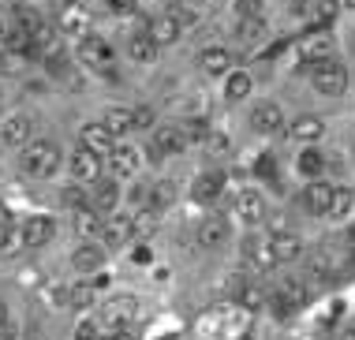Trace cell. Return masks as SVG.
Listing matches in <instances>:
<instances>
[{
  "label": "cell",
  "mask_w": 355,
  "mask_h": 340,
  "mask_svg": "<svg viewBox=\"0 0 355 340\" xmlns=\"http://www.w3.org/2000/svg\"><path fill=\"white\" fill-rule=\"evenodd\" d=\"M8 318H12V314H8V303H4V299H0V325H4Z\"/></svg>",
  "instance_id": "50"
},
{
  "label": "cell",
  "mask_w": 355,
  "mask_h": 340,
  "mask_svg": "<svg viewBox=\"0 0 355 340\" xmlns=\"http://www.w3.org/2000/svg\"><path fill=\"white\" fill-rule=\"evenodd\" d=\"M101 124L109 128L112 139H128V135H135V120H131V105H109V109L101 112Z\"/></svg>",
  "instance_id": "29"
},
{
  "label": "cell",
  "mask_w": 355,
  "mask_h": 340,
  "mask_svg": "<svg viewBox=\"0 0 355 340\" xmlns=\"http://www.w3.org/2000/svg\"><path fill=\"white\" fill-rule=\"evenodd\" d=\"M123 53H128V60L131 64H139V67H153L161 60V45L153 42V37L146 34V31H135L128 37V49H123Z\"/></svg>",
  "instance_id": "23"
},
{
  "label": "cell",
  "mask_w": 355,
  "mask_h": 340,
  "mask_svg": "<svg viewBox=\"0 0 355 340\" xmlns=\"http://www.w3.org/2000/svg\"><path fill=\"white\" fill-rule=\"evenodd\" d=\"M60 202H64L68 210H79V206H86V187H79V183H71V187H64Z\"/></svg>",
  "instance_id": "43"
},
{
  "label": "cell",
  "mask_w": 355,
  "mask_h": 340,
  "mask_svg": "<svg viewBox=\"0 0 355 340\" xmlns=\"http://www.w3.org/2000/svg\"><path fill=\"white\" fill-rule=\"evenodd\" d=\"M139 318V307L135 299H109V303L101 307V333H131V322Z\"/></svg>",
  "instance_id": "15"
},
{
  "label": "cell",
  "mask_w": 355,
  "mask_h": 340,
  "mask_svg": "<svg viewBox=\"0 0 355 340\" xmlns=\"http://www.w3.org/2000/svg\"><path fill=\"white\" fill-rule=\"evenodd\" d=\"M101 340H135V337H131V333H105Z\"/></svg>",
  "instance_id": "49"
},
{
  "label": "cell",
  "mask_w": 355,
  "mask_h": 340,
  "mask_svg": "<svg viewBox=\"0 0 355 340\" xmlns=\"http://www.w3.org/2000/svg\"><path fill=\"white\" fill-rule=\"evenodd\" d=\"M116 49H112V42H105V37L94 31V34H86L75 42V64L86 67V71H94V75H112L116 71Z\"/></svg>",
  "instance_id": "4"
},
{
  "label": "cell",
  "mask_w": 355,
  "mask_h": 340,
  "mask_svg": "<svg viewBox=\"0 0 355 340\" xmlns=\"http://www.w3.org/2000/svg\"><path fill=\"white\" fill-rule=\"evenodd\" d=\"M139 236V217L135 213H109V217L101 221V236H98V243L105 250H120V247H128L131 239Z\"/></svg>",
  "instance_id": "10"
},
{
  "label": "cell",
  "mask_w": 355,
  "mask_h": 340,
  "mask_svg": "<svg viewBox=\"0 0 355 340\" xmlns=\"http://www.w3.org/2000/svg\"><path fill=\"white\" fill-rule=\"evenodd\" d=\"M176 194H180V187L172 180H153L146 187V198H142V210L157 217V213H165V210L176 206Z\"/></svg>",
  "instance_id": "25"
},
{
  "label": "cell",
  "mask_w": 355,
  "mask_h": 340,
  "mask_svg": "<svg viewBox=\"0 0 355 340\" xmlns=\"http://www.w3.org/2000/svg\"><path fill=\"white\" fill-rule=\"evenodd\" d=\"M34 139V112L26 109H12L0 116V146L4 150H19Z\"/></svg>",
  "instance_id": "11"
},
{
  "label": "cell",
  "mask_w": 355,
  "mask_h": 340,
  "mask_svg": "<svg viewBox=\"0 0 355 340\" xmlns=\"http://www.w3.org/2000/svg\"><path fill=\"white\" fill-rule=\"evenodd\" d=\"M105 258H109V250H105L98 239H79L71 250V269L79 277H98L105 269Z\"/></svg>",
  "instance_id": "17"
},
{
  "label": "cell",
  "mask_w": 355,
  "mask_h": 340,
  "mask_svg": "<svg viewBox=\"0 0 355 340\" xmlns=\"http://www.w3.org/2000/svg\"><path fill=\"white\" fill-rule=\"evenodd\" d=\"M165 4H172V8H202L206 0H165Z\"/></svg>",
  "instance_id": "47"
},
{
  "label": "cell",
  "mask_w": 355,
  "mask_h": 340,
  "mask_svg": "<svg viewBox=\"0 0 355 340\" xmlns=\"http://www.w3.org/2000/svg\"><path fill=\"white\" fill-rule=\"evenodd\" d=\"M270 0H232V15L236 19H251V15H266Z\"/></svg>",
  "instance_id": "38"
},
{
  "label": "cell",
  "mask_w": 355,
  "mask_h": 340,
  "mask_svg": "<svg viewBox=\"0 0 355 340\" xmlns=\"http://www.w3.org/2000/svg\"><path fill=\"white\" fill-rule=\"evenodd\" d=\"M228 217H220V213H214V217H206L202 225L195 228V243L202 250H217V247H225L228 243Z\"/></svg>",
  "instance_id": "24"
},
{
  "label": "cell",
  "mask_w": 355,
  "mask_h": 340,
  "mask_svg": "<svg viewBox=\"0 0 355 340\" xmlns=\"http://www.w3.org/2000/svg\"><path fill=\"white\" fill-rule=\"evenodd\" d=\"M340 8L344 12H355V0H340Z\"/></svg>",
  "instance_id": "52"
},
{
  "label": "cell",
  "mask_w": 355,
  "mask_h": 340,
  "mask_svg": "<svg viewBox=\"0 0 355 340\" xmlns=\"http://www.w3.org/2000/svg\"><path fill=\"white\" fill-rule=\"evenodd\" d=\"M232 37L243 49H254V45H262L266 37H270V23H266V15H251V19H236V26H232Z\"/></svg>",
  "instance_id": "26"
},
{
  "label": "cell",
  "mask_w": 355,
  "mask_h": 340,
  "mask_svg": "<svg viewBox=\"0 0 355 340\" xmlns=\"http://www.w3.org/2000/svg\"><path fill=\"white\" fill-rule=\"evenodd\" d=\"M53 26L60 31V37H71V42H79V37L94 34V26H98V15L90 12V4H83V0H64L60 12H56Z\"/></svg>",
  "instance_id": "6"
},
{
  "label": "cell",
  "mask_w": 355,
  "mask_h": 340,
  "mask_svg": "<svg viewBox=\"0 0 355 340\" xmlns=\"http://www.w3.org/2000/svg\"><path fill=\"white\" fill-rule=\"evenodd\" d=\"M101 325H98V318H83L79 325H75V337L71 340H101Z\"/></svg>",
  "instance_id": "41"
},
{
  "label": "cell",
  "mask_w": 355,
  "mask_h": 340,
  "mask_svg": "<svg viewBox=\"0 0 355 340\" xmlns=\"http://www.w3.org/2000/svg\"><path fill=\"white\" fill-rule=\"evenodd\" d=\"M195 23H198V8H172V4H165L157 15H150L146 23H142V31L165 49V45H176L187 31H195Z\"/></svg>",
  "instance_id": "2"
},
{
  "label": "cell",
  "mask_w": 355,
  "mask_h": 340,
  "mask_svg": "<svg viewBox=\"0 0 355 340\" xmlns=\"http://www.w3.org/2000/svg\"><path fill=\"white\" fill-rule=\"evenodd\" d=\"M112 135H109V128H105L101 120H86L83 128H79V146H86L90 153H98V158H105V153L112 150Z\"/></svg>",
  "instance_id": "27"
},
{
  "label": "cell",
  "mask_w": 355,
  "mask_h": 340,
  "mask_svg": "<svg viewBox=\"0 0 355 340\" xmlns=\"http://www.w3.org/2000/svg\"><path fill=\"white\" fill-rule=\"evenodd\" d=\"M101 8L112 19H131V15L139 12V0H101Z\"/></svg>",
  "instance_id": "39"
},
{
  "label": "cell",
  "mask_w": 355,
  "mask_h": 340,
  "mask_svg": "<svg viewBox=\"0 0 355 340\" xmlns=\"http://www.w3.org/2000/svg\"><path fill=\"white\" fill-rule=\"evenodd\" d=\"M239 299H243L247 307H258V303H262V291H254V288H243V291H239Z\"/></svg>",
  "instance_id": "45"
},
{
  "label": "cell",
  "mask_w": 355,
  "mask_h": 340,
  "mask_svg": "<svg viewBox=\"0 0 355 340\" xmlns=\"http://www.w3.org/2000/svg\"><path fill=\"white\" fill-rule=\"evenodd\" d=\"M247 124H251L254 135H266V139H273V135L284 131L288 116L281 109V101H273V97H266V101H254L251 112H247Z\"/></svg>",
  "instance_id": "13"
},
{
  "label": "cell",
  "mask_w": 355,
  "mask_h": 340,
  "mask_svg": "<svg viewBox=\"0 0 355 340\" xmlns=\"http://www.w3.org/2000/svg\"><path fill=\"white\" fill-rule=\"evenodd\" d=\"M0 109H4V86H0Z\"/></svg>",
  "instance_id": "54"
},
{
  "label": "cell",
  "mask_w": 355,
  "mask_h": 340,
  "mask_svg": "<svg viewBox=\"0 0 355 340\" xmlns=\"http://www.w3.org/2000/svg\"><path fill=\"white\" fill-rule=\"evenodd\" d=\"M12 236H15V217H12V210L0 202V247H8Z\"/></svg>",
  "instance_id": "42"
},
{
  "label": "cell",
  "mask_w": 355,
  "mask_h": 340,
  "mask_svg": "<svg viewBox=\"0 0 355 340\" xmlns=\"http://www.w3.org/2000/svg\"><path fill=\"white\" fill-rule=\"evenodd\" d=\"M195 67L206 75V79H225V75L236 67V53H232L228 45L209 42V45H202V49L195 53Z\"/></svg>",
  "instance_id": "14"
},
{
  "label": "cell",
  "mask_w": 355,
  "mask_h": 340,
  "mask_svg": "<svg viewBox=\"0 0 355 340\" xmlns=\"http://www.w3.org/2000/svg\"><path fill=\"white\" fill-rule=\"evenodd\" d=\"M139 262H142V266L150 262V250H146V247H135V266H139Z\"/></svg>",
  "instance_id": "48"
},
{
  "label": "cell",
  "mask_w": 355,
  "mask_h": 340,
  "mask_svg": "<svg viewBox=\"0 0 355 340\" xmlns=\"http://www.w3.org/2000/svg\"><path fill=\"white\" fill-rule=\"evenodd\" d=\"M101 213L98 210H90V206H79V210H71V232L79 239H98L101 236Z\"/></svg>",
  "instance_id": "30"
},
{
  "label": "cell",
  "mask_w": 355,
  "mask_h": 340,
  "mask_svg": "<svg viewBox=\"0 0 355 340\" xmlns=\"http://www.w3.org/2000/svg\"><path fill=\"white\" fill-rule=\"evenodd\" d=\"M206 4H228V0H206Z\"/></svg>",
  "instance_id": "55"
},
{
  "label": "cell",
  "mask_w": 355,
  "mask_h": 340,
  "mask_svg": "<svg viewBox=\"0 0 355 340\" xmlns=\"http://www.w3.org/2000/svg\"><path fill=\"white\" fill-rule=\"evenodd\" d=\"M348 243H352V247H355V225H352V232H348Z\"/></svg>",
  "instance_id": "53"
},
{
  "label": "cell",
  "mask_w": 355,
  "mask_h": 340,
  "mask_svg": "<svg viewBox=\"0 0 355 340\" xmlns=\"http://www.w3.org/2000/svg\"><path fill=\"white\" fill-rule=\"evenodd\" d=\"M198 146H206L209 158H228V153H232V139H228V135H220V131H214V128H209V135Z\"/></svg>",
  "instance_id": "37"
},
{
  "label": "cell",
  "mask_w": 355,
  "mask_h": 340,
  "mask_svg": "<svg viewBox=\"0 0 355 340\" xmlns=\"http://www.w3.org/2000/svg\"><path fill=\"white\" fill-rule=\"evenodd\" d=\"M352 210H355V191L352 187H333V202H329V213H325V217L344 221Z\"/></svg>",
  "instance_id": "36"
},
{
  "label": "cell",
  "mask_w": 355,
  "mask_h": 340,
  "mask_svg": "<svg viewBox=\"0 0 355 340\" xmlns=\"http://www.w3.org/2000/svg\"><path fill=\"white\" fill-rule=\"evenodd\" d=\"M105 172H109L116 183L139 180V172H142V150H139L135 142H128V139H116V142H112V150L105 153Z\"/></svg>",
  "instance_id": "7"
},
{
  "label": "cell",
  "mask_w": 355,
  "mask_h": 340,
  "mask_svg": "<svg viewBox=\"0 0 355 340\" xmlns=\"http://www.w3.org/2000/svg\"><path fill=\"white\" fill-rule=\"evenodd\" d=\"M56 303L86 310L94 303V284H86V280H79V284H60V288H56Z\"/></svg>",
  "instance_id": "33"
},
{
  "label": "cell",
  "mask_w": 355,
  "mask_h": 340,
  "mask_svg": "<svg viewBox=\"0 0 355 340\" xmlns=\"http://www.w3.org/2000/svg\"><path fill=\"white\" fill-rule=\"evenodd\" d=\"M53 239H56V217H49V213H31L15 225V243L26 250H42Z\"/></svg>",
  "instance_id": "9"
},
{
  "label": "cell",
  "mask_w": 355,
  "mask_h": 340,
  "mask_svg": "<svg viewBox=\"0 0 355 340\" xmlns=\"http://www.w3.org/2000/svg\"><path fill=\"white\" fill-rule=\"evenodd\" d=\"M120 198H123V183H116L112 176H101V180L90 187V194H86V206L98 210L101 217H109V213L120 210Z\"/></svg>",
  "instance_id": "19"
},
{
  "label": "cell",
  "mask_w": 355,
  "mask_h": 340,
  "mask_svg": "<svg viewBox=\"0 0 355 340\" xmlns=\"http://www.w3.org/2000/svg\"><path fill=\"white\" fill-rule=\"evenodd\" d=\"M295 56H300V71L306 75L314 64L322 60H333L337 56V34L329 31V26H306L300 34V42H295Z\"/></svg>",
  "instance_id": "3"
},
{
  "label": "cell",
  "mask_w": 355,
  "mask_h": 340,
  "mask_svg": "<svg viewBox=\"0 0 355 340\" xmlns=\"http://www.w3.org/2000/svg\"><path fill=\"white\" fill-rule=\"evenodd\" d=\"M251 94H254V75L243 71V67H232V71L220 79V97H225V105H239Z\"/></svg>",
  "instance_id": "22"
},
{
  "label": "cell",
  "mask_w": 355,
  "mask_h": 340,
  "mask_svg": "<svg viewBox=\"0 0 355 340\" xmlns=\"http://www.w3.org/2000/svg\"><path fill=\"white\" fill-rule=\"evenodd\" d=\"M4 37H8V23L0 19V45H4Z\"/></svg>",
  "instance_id": "51"
},
{
  "label": "cell",
  "mask_w": 355,
  "mask_h": 340,
  "mask_svg": "<svg viewBox=\"0 0 355 340\" xmlns=\"http://www.w3.org/2000/svg\"><path fill=\"white\" fill-rule=\"evenodd\" d=\"M266 239H270V250H273L277 266H288V262H295L303 255V239L295 236V232H273V236H266Z\"/></svg>",
  "instance_id": "28"
},
{
  "label": "cell",
  "mask_w": 355,
  "mask_h": 340,
  "mask_svg": "<svg viewBox=\"0 0 355 340\" xmlns=\"http://www.w3.org/2000/svg\"><path fill=\"white\" fill-rule=\"evenodd\" d=\"M243 258L251 262L254 269H273L277 262H273V250H270V239L266 236H251L243 243Z\"/></svg>",
  "instance_id": "34"
},
{
  "label": "cell",
  "mask_w": 355,
  "mask_h": 340,
  "mask_svg": "<svg viewBox=\"0 0 355 340\" xmlns=\"http://www.w3.org/2000/svg\"><path fill=\"white\" fill-rule=\"evenodd\" d=\"M333 202V183L329 180H306V187L300 191V206L311 217H325Z\"/></svg>",
  "instance_id": "21"
},
{
  "label": "cell",
  "mask_w": 355,
  "mask_h": 340,
  "mask_svg": "<svg viewBox=\"0 0 355 340\" xmlns=\"http://www.w3.org/2000/svg\"><path fill=\"white\" fill-rule=\"evenodd\" d=\"M325 153L318 150V146H303L300 158H295V172H300L303 180H322L325 176Z\"/></svg>",
  "instance_id": "31"
},
{
  "label": "cell",
  "mask_w": 355,
  "mask_h": 340,
  "mask_svg": "<svg viewBox=\"0 0 355 340\" xmlns=\"http://www.w3.org/2000/svg\"><path fill=\"white\" fill-rule=\"evenodd\" d=\"M303 303H306V288L300 280H284V284L273 291V307L281 310V314H292V310H300Z\"/></svg>",
  "instance_id": "32"
},
{
  "label": "cell",
  "mask_w": 355,
  "mask_h": 340,
  "mask_svg": "<svg viewBox=\"0 0 355 340\" xmlns=\"http://www.w3.org/2000/svg\"><path fill=\"white\" fill-rule=\"evenodd\" d=\"M254 172H258L262 180H277V161L270 158V153H262V158L254 161Z\"/></svg>",
  "instance_id": "44"
},
{
  "label": "cell",
  "mask_w": 355,
  "mask_h": 340,
  "mask_svg": "<svg viewBox=\"0 0 355 340\" xmlns=\"http://www.w3.org/2000/svg\"><path fill=\"white\" fill-rule=\"evenodd\" d=\"M228 187V176L220 169H206V172H198L195 180H191V198L198 202V206H214V202L225 194Z\"/></svg>",
  "instance_id": "20"
},
{
  "label": "cell",
  "mask_w": 355,
  "mask_h": 340,
  "mask_svg": "<svg viewBox=\"0 0 355 340\" xmlns=\"http://www.w3.org/2000/svg\"><path fill=\"white\" fill-rule=\"evenodd\" d=\"M131 120H135V131H150L157 124V112L153 105H131Z\"/></svg>",
  "instance_id": "40"
},
{
  "label": "cell",
  "mask_w": 355,
  "mask_h": 340,
  "mask_svg": "<svg viewBox=\"0 0 355 340\" xmlns=\"http://www.w3.org/2000/svg\"><path fill=\"white\" fill-rule=\"evenodd\" d=\"M325 120L318 112H300V116H292V120L284 124V135L292 139L295 146H318L325 139Z\"/></svg>",
  "instance_id": "16"
},
{
  "label": "cell",
  "mask_w": 355,
  "mask_h": 340,
  "mask_svg": "<svg viewBox=\"0 0 355 340\" xmlns=\"http://www.w3.org/2000/svg\"><path fill=\"white\" fill-rule=\"evenodd\" d=\"M64 169V146L53 135H34L26 146H19V172L26 180H53Z\"/></svg>",
  "instance_id": "1"
},
{
  "label": "cell",
  "mask_w": 355,
  "mask_h": 340,
  "mask_svg": "<svg viewBox=\"0 0 355 340\" xmlns=\"http://www.w3.org/2000/svg\"><path fill=\"white\" fill-rule=\"evenodd\" d=\"M340 12H344L340 0H311V26H329L333 31Z\"/></svg>",
  "instance_id": "35"
},
{
  "label": "cell",
  "mask_w": 355,
  "mask_h": 340,
  "mask_svg": "<svg viewBox=\"0 0 355 340\" xmlns=\"http://www.w3.org/2000/svg\"><path fill=\"white\" fill-rule=\"evenodd\" d=\"M0 340H19V325H12V318L0 325Z\"/></svg>",
  "instance_id": "46"
},
{
  "label": "cell",
  "mask_w": 355,
  "mask_h": 340,
  "mask_svg": "<svg viewBox=\"0 0 355 340\" xmlns=\"http://www.w3.org/2000/svg\"><path fill=\"white\" fill-rule=\"evenodd\" d=\"M187 135L180 124H153V135H150V153L157 161H165V158H184L187 153Z\"/></svg>",
  "instance_id": "12"
},
{
  "label": "cell",
  "mask_w": 355,
  "mask_h": 340,
  "mask_svg": "<svg viewBox=\"0 0 355 340\" xmlns=\"http://www.w3.org/2000/svg\"><path fill=\"white\" fill-rule=\"evenodd\" d=\"M232 213L243 225H262L266 213H270V202H266V194L258 187H243V191H236V198H232Z\"/></svg>",
  "instance_id": "18"
},
{
  "label": "cell",
  "mask_w": 355,
  "mask_h": 340,
  "mask_svg": "<svg viewBox=\"0 0 355 340\" xmlns=\"http://www.w3.org/2000/svg\"><path fill=\"white\" fill-rule=\"evenodd\" d=\"M64 172H68V180L79 183V187H94V183L105 176V158H98V153H90L86 146L75 142V150L64 153Z\"/></svg>",
  "instance_id": "8"
},
{
  "label": "cell",
  "mask_w": 355,
  "mask_h": 340,
  "mask_svg": "<svg viewBox=\"0 0 355 340\" xmlns=\"http://www.w3.org/2000/svg\"><path fill=\"white\" fill-rule=\"evenodd\" d=\"M306 79H311V90L318 97H344V94H348V86H352L348 67H344L337 56H333V60L314 64L311 71H306Z\"/></svg>",
  "instance_id": "5"
}]
</instances>
